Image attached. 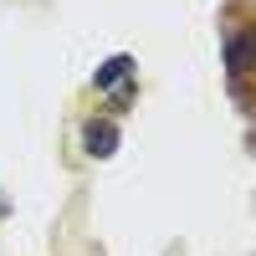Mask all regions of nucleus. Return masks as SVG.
Masks as SVG:
<instances>
[{"label": "nucleus", "mask_w": 256, "mask_h": 256, "mask_svg": "<svg viewBox=\"0 0 256 256\" xmlns=\"http://www.w3.org/2000/svg\"><path fill=\"white\" fill-rule=\"evenodd\" d=\"M226 72H230V92L246 98V72H251V31L246 26H230V36H226Z\"/></svg>", "instance_id": "nucleus-1"}, {"label": "nucleus", "mask_w": 256, "mask_h": 256, "mask_svg": "<svg viewBox=\"0 0 256 256\" xmlns=\"http://www.w3.org/2000/svg\"><path fill=\"white\" fill-rule=\"evenodd\" d=\"M82 148H88L92 159H113V148H118V123H88L82 128Z\"/></svg>", "instance_id": "nucleus-2"}, {"label": "nucleus", "mask_w": 256, "mask_h": 256, "mask_svg": "<svg viewBox=\"0 0 256 256\" xmlns=\"http://www.w3.org/2000/svg\"><path fill=\"white\" fill-rule=\"evenodd\" d=\"M128 77H134V56H128V52H118V56H108V62H102V67L92 72V88H98V92H108L113 82H128Z\"/></svg>", "instance_id": "nucleus-3"}, {"label": "nucleus", "mask_w": 256, "mask_h": 256, "mask_svg": "<svg viewBox=\"0 0 256 256\" xmlns=\"http://www.w3.org/2000/svg\"><path fill=\"white\" fill-rule=\"evenodd\" d=\"M134 92H138V88H134V82H123V88L113 92V113H123V108H128V102H134Z\"/></svg>", "instance_id": "nucleus-4"}]
</instances>
